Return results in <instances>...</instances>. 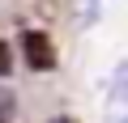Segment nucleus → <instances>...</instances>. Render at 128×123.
I'll use <instances>...</instances> for the list:
<instances>
[{
	"mask_svg": "<svg viewBox=\"0 0 128 123\" xmlns=\"http://www.w3.org/2000/svg\"><path fill=\"white\" fill-rule=\"evenodd\" d=\"M22 55H26V64L34 72H51L56 68V47H51V38L43 30H26L22 34Z\"/></svg>",
	"mask_w": 128,
	"mask_h": 123,
	"instance_id": "2",
	"label": "nucleus"
},
{
	"mask_svg": "<svg viewBox=\"0 0 128 123\" xmlns=\"http://www.w3.org/2000/svg\"><path fill=\"white\" fill-rule=\"evenodd\" d=\"M51 123H73V119H51Z\"/></svg>",
	"mask_w": 128,
	"mask_h": 123,
	"instance_id": "5",
	"label": "nucleus"
},
{
	"mask_svg": "<svg viewBox=\"0 0 128 123\" xmlns=\"http://www.w3.org/2000/svg\"><path fill=\"white\" fill-rule=\"evenodd\" d=\"M0 123H4V115H0Z\"/></svg>",
	"mask_w": 128,
	"mask_h": 123,
	"instance_id": "6",
	"label": "nucleus"
},
{
	"mask_svg": "<svg viewBox=\"0 0 128 123\" xmlns=\"http://www.w3.org/2000/svg\"><path fill=\"white\" fill-rule=\"evenodd\" d=\"M73 13H77V26H94L98 21V0H73Z\"/></svg>",
	"mask_w": 128,
	"mask_h": 123,
	"instance_id": "3",
	"label": "nucleus"
},
{
	"mask_svg": "<svg viewBox=\"0 0 128 123\" xmlns=\"http://www.w3.org/2000/svg\"><path fill=\"white\" fill-rule=\"evenodd\" d=\"M9 68H13V55H9V47H4V42H0V77H4Z\"/></svg>",
	"mask_w": 128,
	"mask_h": 123,
	"instance_id": "4",
	"label": "nucleus"
},
{
	"mask_svg": "<svg viewBox=\"0 0 128 123\" xmlns=\"http://www.w3.org/2000/svg\"><path fill=\"white\" fill-rule=\"evenodd\" d=\"M102 123H128V59L111 68L107 98H102Z\"/></svg>",
	"mask_w": 128,
	"mask_h": 123,
	"instance_id": "1",
	"label": "nucleus"
}]
</instances>
